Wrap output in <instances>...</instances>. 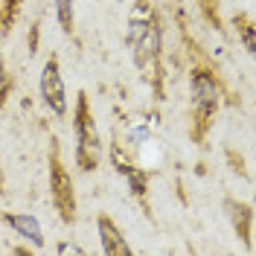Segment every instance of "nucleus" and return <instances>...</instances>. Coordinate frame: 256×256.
Segmentation results:
<instances>
[{"label":"nucleus","mask_w":256,"mask_h":256,"mask_svg":"<svg viewBox=\"0 0 256 256\" xmlns=\"http://www.w3.org/2000/svg\"><path fill=\"white\" fill-rule=\"evenodd\" d=\"M190 94H192V140L201 146L207 131L216 122L222 90H218V82L210 70L195 67L190 76Z\"/></svg>","instance_id":"nucleus-1"},{"label":"nucleus","mask_w":256,"mask_h":256,"mask_svg":"<svg viewBox=\"0 0 256 256\" xmlns=\"http://www.w3.org/2000/svg\"><path fill=\"white\" fill-rule=\"evenodd\" d=\"M73 128H76V163H79L82 172H94L96 166H99V160H102V140H99V128H96V120H94V114H90L84 90L76 99Z\"/></svg>","instance_id":"nucleus-2"},{"label":"nucleus","mask_w":256,"mask_h":256,"mask_svg":"<svg viewBox=\"0 0 256 256\" xmlns=\"http://www.w3.org/2000/svg\"><path fill=\"white\" fill-rule=\"evenodd\" d=\"M128 44H131V56L140 70H148L152 64L160 58V26L154 15H140V9L131 15L128 24Z\"/></svg>","instance_id":"nucleus-3"},{"label":"nucleus","mask_w":256,"mask_h":256,"mask_svg":"<svg viewBox=\"0 0 256 256\" xmlns=\"http://www.w3.org/2000/svg\"><path fill=\"white\" fill-rule=\"evenodd\" d=\"M50 195H52V204L58 210L64 224L76 222V190H73V178L64 169L62 158H58V146L52 140L50 148Z\"/></svg>","instance_id":"nucleus-4"},{"label":"nucleus","mask_w":256,"mask_h":256,"mask_svg":"<svg viewBox=\"0 0 256 256\" xmlns=\"http://www.w3.org/2000/svg\"><path fill=\"white\" fill-rule=\"evenodd\" d=\"M41 96H44V105L56 116L67 114V88H64L62 64H58L56 56H50L44 62V70H41Z\"/></svg>","instance_id":"nucleus-5"},{"label":"nucleus","mask_w":256,"mask_h":256,"mask_svg":"<svg viewBox=\"0 0 256 256\" xmlns=\"http://www.w3.org/2000/svg\"><path fill=\"white\" fill-rule=\"evenodd\" d=\"M96 230H99V244H102V254L105 256H131V244L126 242L122 230L108 218V216H99L96 218Z\"/></svg>","instance_id":"nucleus-6"},{"label":"nucleus","mask_w":256,"mask_h":256,"mask_svg":"<svg viewBox=\"0 0 256 256\" xmlns=\"http://www.w3.org/2000/svg\"><path fill=\"white\" fill-rule=\"evenodd\" d=\"M0 222L9 224L12 230H15L18 236H24V239H30L38 250L47 244L44 242V230H41V222L35 218V216H30V212H0Z\"/></svg>","instance_id":"nucleus-7"},{"label":"nucleus","mask_w":256,"mask_h":256,"mask_svg":"<svg viewBox=\"0 0 256 256\" xmlns=\"http://www.w3.org/2000/svg\"><path fill=\"white\" fill-rule=\"evenodd\" d=\"M227 212H230V222H233V230L236 236L244 242V248L250 250L254 248V239H250V227H254V210L244 201H227Z\"/></svg>","instance_id":"nucleus-8"},{"label":"nucleus","mask_w":256,"mask_h":256,"mask_svg":"<svg viewBox=\"0 0 256 256\" xmlns=\"http://www.w3.org/2000/svg\"><path fill=\"white\" fill-rule=\"evenodd\" d=\"M233 26H236V32H239V38H242V44H244V50H248V52H256V41H254V20H250V15L239 12V15L233 18Z\"/></svg>","instance_id":"nucleus-9"},{"label":"nucleus","mask_w":256,"mask_h":256,"mask_svg":"<svg viewBox=\"0 0 256 256\" xmlns=\"http://www.w3.org/2000/svg\"><path fill=\"white\" fill-rule=\"evenodd\" d=\"M18 9H20V0H3V9H0V35H9L12 32Z\"/></svg>","instance_id":"nucleus-10"},{"label":"nucleus","mask_w":256,"mask_h":256,"mask_svg":"<svg viewBox=\"0 0 256 256\" xmlns=\"http://www.w3.org/2000/svg\"><path fill=\"white\" fill-rule=\"evenodd\" d=\"M56 18L64 35L73 32V0H56Z\"/></svg>","instance_id":"nucleus-11"},{"label":"nucleus","mask_w":256,"mask_h":256,"mask_svg":"<svg viewBox=\"0 0 256 256\" xmlns=\"http://www.w3.org/2000/svg\"><path fill=\"white\" fill-rule=\"evenodd\" d=\"M201 15L207 18V24L212 30H222V15H218V0H198Z\"/></svg>","instance_id":"nucleus-12"},{"label":"nucleus","mask_w":256,"mask_h":256,"mask_svg":"<svg viewBox=\"0 0 256 256\" xmlns=\"http://www.w3.org/2000/svg\"><path fill=\"white\" fill-rule=\"evenodd\" d=\"M6 94H9V73H6V64L0 58V108L6 105Z\"/></svg>","instance_id":"nucleus-13"},{"label":"nucleus","mask_w":256,"mask_h":256,"mask_svg":"<svg viewBox=\"0 0 256 256\" xmlns=\"http://www.w3.org/2000/svg\"><path fill=\"white\" fill-rule=\"evenodd\" d=\"M58 254H84V250H82L79 244H70V242H62V244H58Z\"/></svg>","instance_id":"nucleus-14"},{"label":"nucleus","mask_w":256,"mask_h":256,"mask_svg":"<svg viewBox=\"0 0 256 256\" xmlns=\"http://www.w3.org/2000/svg\"><path fill=\"white\" fill-rule=\"evenodd\" d=\"M35 44H38V26H32V35H30V52H35Z\"/></svg>","instance_id":"nucleus-15"}]
</instances>
